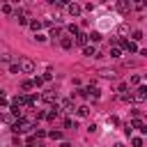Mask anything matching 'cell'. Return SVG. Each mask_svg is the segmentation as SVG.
Masks as SVG:
<instances>
[{
  "label": "cell",
  "instance_id": "1",
  "mask_svg": "<svg viewBox=\"0 0 147 147\" xmlns=\"http://www.w3.org/2000/svg\"><path fill=\"white\" fill-rule=\"evenodd\" d=\"M18 67H21V74H32L34 71V62L30 57H21L18 60Z\"/></svg>",
  "mask_w": 147,
  "mask_h": 147
},
{
  "label": "cell",
  "instance_id": "2",
  "mask_svg": "<svg viewBox=\"0 0 147 147\" xmlns=\"http://www.w3.org/2000/svg\"><path fill=\"white\" fill-rule=\"evenodd\" d=\"M133 99H136V101H147V87H145V85H140V87L136 90Z\"/></svg>",
  "mask_w": 147,
  "mask_h": 147
},
{
  "label": "cell",
  "instance_id": "3",
  "mask_svg": "<svg viewBox=\"0 0 147 147\" xmlns=\"http://www.w3.org/2000/svg\"><path fill=\"white\" fill-rule=\"evenodd\" d=\"M122 48H126L129 53H136V51H138V44H136L133 39H131V41H129V39H124V41H122Z\"/></svg>",
  "mask_w": 147,
  "mask_h": 147
},
{
  "label": "cell",
  "instance_id": "4",
  "mask_svg": "<svg viewBox=\"0 0 147 147\" xmlns=\"http://www.w3.org/2000/svg\"><path fill=\"white\" fill-rule=\"evenodd\" d=\"M60 108H62L64 113H74V101H71V99H62V101H60Z\"/></svg>",
  "mask_w": 147,
  "mask_h": 147
},
{
  "label": "cell",
  "instance_id": "5",
  "mask_svg": "<svg viewBox=\"0 0 147 147\" xmlns=\"http://www.w3.org/2000/svg\"><path fill=\"white\" fill-rule=\"evenodd\" d=\"M60 46H62L64 51H69V48H74V39H71V37H62V39H60Z\"/></svg>",
  "mask_w": 147,
  "mask_h": 147
},
{
  "label": "cell",
  "instance_id": "6",
  "mask_svg": "<svg viewBox=\"0 0 147 147\" xmlns=\"http://www.w3.org/2000/svg\"><path fill=\"white\" fill-rule=\"evenodd\" d=\"M41 99H44L46 103H57V94H53V92H44Z\"/></svg>",
  "mask_w": 147,
  "mask_h": 147
},
{
  "label": "cell",
  "instance_id": "7",
  "mask_svg": "<svg viewBox=\"0 0 147 147\" xmlns=\"http://www.w3.org/2000/svg\"><path fill=\"white\" fill-rule=\"evenodd\" d=\"M133 5L131 2H126V0H122V2H117V11H122V14H126L129 9H131Z\"/></svg>",
  "mask_w": 147,
  "mask_h": 147
},
{
  "label": "cell",
  "instance_id": "8",
  "mask_svg": "<svg viewBox=\"0 0 147 147\" xmlns=\"http://www.w3.org/2000/svg\"><path fill=\"white\" fill-rule=\"evenodd\" d=\"M87 41H90V34H85V32H80V34L76 37V44H78V46H87Z\"/></svg>",
  "mask_w": 147,
  "mask_h": 147
},
{
  "label": "cell",
  "instance_id": "9",
  "mask_svg": "<svg viewBox=\"0 0 147 147\" xmlns=\"http://www.w3.org/2000/svg\"><path fill=\"white\" fill-rule=\"evenodd\" d=\"M67 9H69V14H71V16H78V14H80V5H76V2H71Z\"/></svg>",
  "mask_w": 147,
  "mask_h": 147
},
{
  "label": "cell",
  "instance_id": "10",
  "mask_svg": "<svg viewBox=\"0 0 147 147\" xmlns=\"http://www.w3.org/2000/svg\"><path fill=\"white\" fill-rule=\"evenodd\" d=\"M101 76H103V78H115L117 71H115V69H101Z\"/></svg>",
  "mask_w": 147,
  "mask_h": 147
},
{
  "label": "cell",
  "instance_id": "11",
  "mask_svg": "<svg viewBox=\"0 0 147 147\" xmlns=\"http://www.w3.org/2000/svg\"><path fill=\"white\" fill-rule=\"evenodd\" d=\"M76 113H78V117H87L90 115V108L87 106H80V108H76Z\"/></svg>",
  "mask_w": 147,
  "mask_h": 147
},
{
  "label": "cell",
  "instance_id": "12",
  "mask_svg": "<svg viewBox=\"0 0 147 147\" xmlns=\"http://www.w3.org/2000/svg\"><path fill=\"white\" fill-rule=\"evenodd\" d=\"M41 25H44L41 21H30V28H32L34 32H39V30H41Z\"/></svg>",
  "mask_w": 147,
  "mask_h": 147
},
{
  "label": "cell",
  "instance_id": "13",
  "mask_svg": "<svg viewBox=\"0 0 147 147\" xmlns=\"http://www.w3.org/2000/svg\"><path fill=\"white\" fill-rule=\"evenodd\" d=\"M83 53H85V55H90V57H92V55L96 57V51H94V46H85V48H83Z\"/></svg>",
  "mask_w": 147,
  "mask_h": 147
},
{
  "label": "cell",
  "instance_id": "14",
  "mask_svg": "<svg viewBox=\"0 0 147 147\" xmlns=\"http://www.w3.org/2000/svg\"><path fill=\"white\" fill-rule=\"evenodd\" d=\"M57 115H60V110H57V108H53V110H51V113L46 115V119H48V122H53V119H55Z\"/></svg>",
  "mask_w": 147,
  "mask_h": 147
},
{
  "label": "cell",
  "instance_id": "15",
  "mask_svg": "<svg viewBox=\"0 0 147 147\" xmlns=\"http://www.w3.org/2000/svg\"><path fill=\"white\" fill-rule=\"evenodd\" d=\"M16 18H18V23H21V25H25V23H28V18H25V14H23V11H16Z\"/></svg>",
  "mask_w": 147,
  "mask_h": 147
},
{
  "label": "cell",
  "instance_id": "16",
  "mask_svg": "<svg viewBox=\"0 0 147 147\" xmlns=\"http://www.w3.org/2000/svg\"><path fill=\"white\" fill-rule=\"evenodd\" d=\"M67 30H69V32H71L74 37H78V34H80V30H78V25H74V23H71V25H69Z\"/></svg>",
  "mask_w": 147,
  "mask_h": 147
},
{
  "label": "cell",
  "instance_id": "17",
  "mask_svg": "<svg viewBox=\"0 0 147 147\" xmlns=\"http://www.w3.org/2000/svg\"><path fill=\"white\" fill-rule=\"evenodd\" d=\"M48 136H51L53 140H62V131H55V129H53V131H51Z\"/></svg>",
  "mask_w": 147,
  "mask_h": 147
},
{
  "label": "cell",
  "instance_id": "18",
  "mask_svg": "<svg viewBox=\"0 0 147 147\" xmlns=\"http://www.w3.org/2000/svg\"><path fill=\"white\" fill-rule=\"evenodd\" d=\"M60 34H62V28H53V30H51V37L60 39Z\"/></svg>",
  "mask_w": 147,
  "mask_h": 147
},
{
  "label": "cell",
  "instance_id": "19",
  "mask_svg": "<svg viewBox=\"0 0 147 147\" xmlns=\"http://www.w3.org/2000/svg\"><path fill=\"white\" fill-rule=\"evenodd\" d=\"M119 55H122V51H119V48H117V46H115V48H113V51H110V57H115V60H117V57H119Z\"/></svg>",
  "mask_w": 147,
  "mask_h": 147
},
{
  "label": "cell",
  "instance_id": "20",
  "mask_svg": "<svg viewBox=\"0 0 147 147\" xmlns=\"http://www.w3.org/2000/svg\"><path fill=\"white\" fill-rule=\"evenodd\" d=\"M21 87H23V90H32V87H34V83H32V80H23V85H21Z\"/></svg>",
  "mask_w": 147,
  "mask_h": 147
},
{
  "label": "cell",
  "instance_id": "21",
  "mask_svg": "<svg viewBox=\"0 0 147 147\" xmlns=\"http://www.w3.org/2000/svg\"><path fill=\"white\" fill-rule=\"evenodd\" d=\"M64 126H67V129H76V122H74V119H69V117H67V119H64Z\"/></svg>",
  "mask_w": 147,
  "mask_h": 147
},
{
  "label": "cell",
  "instance_id": "22",
  "mask_svg": "<svg viewBox=\"0 0 147 147\" xmlns=\"http://www.w3.org/2000/svg\"><path fill=\"white\" fill-rule=\"evenodd\" d=\"M90 39H92V41H99V39H101V32H92Z\"/></svg>",
  "mask_w": 147,
  "mask_h": 147
},
{
  "label": "cell",
  "instance_id": "23",
  "mask_svg": "<svg viewBox=\"0 0 147 147\" xmlns=\"http://www.w3.org/2000/svg\"><path fill=\"white\" fill-rule=\"evenodd\" d=\"M140 39H142V32L136 30V32H133V41H140Z\"/></svg>",
  "mask_w": 147,
  "mask_h": 147
},
{
  "label": "cell",
  "instance_id": "24",
  "mask_svg": "<svg viewBox=\"0 0 147 147\" xmlns=\"http://www.w3.org/2000/svg\"><path fill=\"white\" fill-rule=\"evenodd\" d=\"M131 145H133V147H142V140H140V138H133Z\"/></svg>",
  "mask_w": 147,
  "mask_h": 147
},
{
  "label": "cell",
  "instance_id": "25",
  "mask_svg": "<svg viewBox=\"0 0 147 147\" xmlns=\"http://www.w3.org/2000/svg\"><path fill=\"white\" fill-rule=\"evenodd\" d=\"M32 83H34V85H37V87H39V85H41V83H44V78H41V76H37V78H32Z\"/></svg>",
  "mask_w": 147,
  "mask_h": 147
},
{
  "label": "cell",
  "instance_id": "26",
  "mask_svg": "<svg viewBox=\"0 0 147 147\" xmlns=\"http://www.w3.org/2000/svg\"><path fill=\"white\" fill-rule=\"evenodd\" d=\"M108 124H113V126H117V124H119V119H117V117H108Z\"/></svg>",
  "mask_w": 147,
  "mask_h": 147
},
{
  "label": "cell",
  "instance_id": "27",
  "mask_svg": "<svg viewBox=\"0 0 147 147\" xmlns=\"http://www.w3.org/2000/svg\"><path fill=\"white\" fill-rule=\"evenodd\" d=\"M129 32V25H119V34H126Z\"/></svg>",
  "mask_w": 147,
  "mask_h": 147
},
{
  "label": "cell",
  "instance_id": "28",
  "mask_svg": "<svg viewBox=\"0 0 147 147\" xmlns=\"http://www.w3.org/2000/svg\"><path fill=\"white\" fill-rule=\"evenodd\" d=\"M140 83V76H131V85H138Z\"/></svg>",
  "mask_w": 147,
  "mask_h": 147
},
{
  "label": "cell",
  "instance_id": "29",
  "mask_svg": "<svg viewBox=\"0 0 147 147\" xmlns=\"http://www.w3.org/2000/svg\"><path fill=\"white\" fill-rule=\"evenodd\" d=\"M133 126H136V129H142V126H145V124H142V122H140V119H133Z\"/></svg>",
  "mask_w": 147,
  "mask_h": 147
},
{
  "label": "cell",
  "instance_id": "30",
  "mask_svg": "<svg viewBox=\"0 0 147 147\" xmlns=\"http://www.w3.org/2000/svg\"><path fill=\"white\" fill-rule=\"evenodd\" d=\"M60 147H74V145H71V142H62Z\"/></svg>",
  "mask_w": 147,
  "mask_h": 147
},
{
  "label": "cell",
  "instance_id": "31",
  "mask_svg": "<svg viewBox=\"0 0 147 147\" xmlns=\"http://www.w3.org/2000/svg\"><path fill=\"white\" fill-rule=\"evenodd\" d=\"M115 147H124V142H115Z\"/></svg>",
  "mask_w": 147,
  "mask_h": 147
},
{
  "label": "cell",
  "instance_id": "32",
  "mask_svg": "<svg viewBox=\"0 0 147 147\" xmlns=\"http://www.w3.org/2000/svg\"><path fill=\"white\" fill-rule=\"evenodd\" d=\"M142 55H147V48H145V51H142Z\"/></svg>",
  "mask_w": 147,
  "mask_h": 147
}]
</instances>
